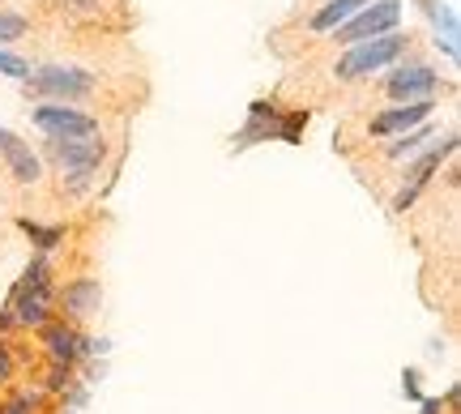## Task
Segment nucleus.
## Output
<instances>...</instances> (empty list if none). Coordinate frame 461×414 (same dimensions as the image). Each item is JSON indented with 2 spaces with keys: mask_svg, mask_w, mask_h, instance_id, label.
Returning a JSON list of instances; mask_svg holds the SVG:
<instances>
[{
  "mask_svg": "<svg viewBox=\"0 0 461 414\" xmlns=\"http://www.w3.org/2000/svg\"><path fill=\"white\" fill-rule=\"evenodd\" d=\"M402 393H406L411 401L423 398V389H419V372H406V376H402Z\"/></svg>",
  "mask_w": 461,
  "mask_h": 414,
  "instance_id": "nucleus-21",
  "label": "nucleus"
},
{
  "mask_svg": "<svg viewBox=\"0 0 461 414\" xmlns=\"http://www.w3.org/2000/svg\"><path fill=\"white\" fill-rule=\"evenodd\" d=\"M402 22V0H376V4H363L359 14L338 26V43H363V39H376L389 34Z\"/></svg>",
  "mask_w": 461,
  "mask_h": 414,
  "instance_id": "nucleus-6",
  "label": "nucleus"
},
{
  "mask_svg": "<svg viewBox=\"0 0 461 414\" xmlns=\"http://www.w3.org/2000/svg\"><path fill=\"white\" fill-rule=\"evenodd\" d=\"M436 86H440V73L431 65H402L389 73L384 90H389V99H397V103H419V99H431Z\"/></svg>",
  "mask_w": 461,
  "mask_h": 414,
  "instance_id": "nucleus-8",
  "label": "nucleus"
},
{
  "mask_svg": "<svg viewBox=\"0 0 461 414\" xmlns=\"http://www.w3.org/2000/svg\"><path fill=\"white\" fill-rule=\"evenodd\" d=\"M419 410H423V414H445V401H436V398H419Z\"/></svg>",
  "mask_w": 461,
  "mask_h": 414,
  "instance_id": "nucleus-23",
  "label": "nucleus"
},
{
  "mask_svg": "<svg viewBox=\"0 0 461 414\" xmlns=\"http://www.w3.org/2000/svg\"><path fill=\"white\" fill-rule=\"evenodd\" d=\"M14 381V355H9V346L0 342V384Z\"/></svg>",
  "mask_w": 461,
  "mask_h": 414,
  "instance_id": "nucleus-22",
  "label": "nucleus"
},
{
  "mask_svg": "<svg viewBox=\"0 0 461 414\" xmlns=\"http://www.w3.org/2000/svg\"><path fill=\"white\" fill-rule=\"evenodd\" d=\"M99 303H103V286L95 278H77V282H68L65 286V312L68 316L99 312Z\"/></svg>",
  "mask_w": 461,
  "mask_h": 414,
  "instance_id": "nucleus-13",
  "label": "nucleus"
},
{
  "mask_svg": "<svg viewBox=\"0 0 461 414\" xmlns=\"http://www.w3.org/2000/svg\"><path fill=\"white\" fill-rule=\"evenodd\" d=\"M56 171H60V188L68 193H86L90 180L99 176L103 158H107V146H103L99 137H86V141H48L43 146Z\"/></svg>",
  "mask_w": 461,
  "mask_h": 414,
  "instance_id": "nucleus-2",
  "label": "nucleus"
},
{
  "mask_svg": "<svg viewBox=\"0 0 461 414\" xmlns=\"http://www.w3.org/2000/svg\"><path fill=\"white\" fill-rule=\"evenodd\" d=\"M9 320L17 325H48L51 320V261L48 256H34L22 282L14 286V295H9Z\"/></svg>",
  "mask_w": 461,
  "mask_h": 414,
  "instance_id": "nucleus-1",
  "label": "nucleus"
},
{
  "mask_svg": "<svg viewBox=\"0 0 461 414\" xmlns=\"http://www.w3.org/2000/svg\"><path fill=\"white\" fill-rule=\"evenodd\" d=\"M22 34H26V17L9 14V9L0 4V43H14V39H22Z\"/></svg>",
  "mask_w": 461,
  "mask_h": 414,
  "instance_id": "nucleus-17",
  "label": "nucleus"
},
{
  "mask_svg": "<svg viewBox=\"0 0 461 414\" xmlns=\"http://www.w3.org/2000/svg\"><path fill=\"white\" fill-rule=\"evenodd\" d=\"M363 4H372V0H325L321 9L312 14V31H338L342 22H350V17L359 14Z\"/></svg>",
  "mask_w": 461,
  "mask_h": 414,
  "instance_id": "nucleus-14",
  "label": "nucleus"
},
{
  "mask_svg": "<svg viewBox=\"0 0 461 414\" xmlns=\"http://www.w3.org/2000/svg\"><path fill=\"white\" fill-rule=\"evenodd\" d=\"M39 338H43V346H48V359L51 364H68L77 359V333L60 325V320H48V325H39Z\"/></svg>",
  "mask_w": 461,
  "mask_h": 414,
  "instance_id": "nucleus-12",
  "label": "nucleus"
},
{
  "mask_svg": "<svg viewBox=\"0 0 461 414\" xmlns=\"http://www.w3.org/2000/svg\"><path fill=\"white\" fill-rule=\"evenodd\" d=\"M431 107H436L431 99H419V103H402V107H389V112L372 116V137H402V133H411V129H419V124H428Z\"/></svg>",
  "mask_w": 461,
  "mask_h": 414,
  "instance_id": "nucleus-9",
  "label": "nucleus"
},
{
  "mask_svg": "<svg viewBox=\"0 0 461 414\" xmlns=\"http://www.w3.org/2000/svg\"><path fill=\"white\" fill-rule=\"evenodd\" d=\"M60 9L73 17H95L99 14V0H60Z\"/></svg>",
  "mask_w": 461,
  "mask_h": 414,
  "instance_id": "nucleus-20",
  "label": "nucleus"
},
{
  "mask_svg": "<svg viewBox=\"0 0 461 414\" xmlns=\"http://www.w3.org/2000/svg\"><path fill=\"white\" fill-rule=\"evenodd\" d=\"M5 325H9V312H0V329H5Z\"/></svg>",
  "mask_w": 461,
  "mask_h": 414,
  "instance_id": "nucleus-24",
  "label": "nucleus"
},
{
  "mask_svg": "<svg viewBox=\"0 0 461 414\" xmlns=\"http://www.w3.org/2000/svg\"><path fill=\"white\" fill-rule=\"evenodd\" d=\"M448 154H457V137H445V141H440L436 149H428V154H423L419 163L406 166V188H402V193L393 197V210H397V214H402V210H411L414 197H419V193L428 188L431 171H440V163H445Z\"/></svg>",
  "mask_w": 461,
  "mask_h": 414,
  "instance_id": "nucleus-7",
  "label": "nucleus"
},
{
  "mask_svg": "<svg viewBox=\"0 0 461 414\" xmlns=\"http://www.w3.org/2000/svg\"><path fill=\"white\" fill-rule=\"evenodd\" d=\"M423 141H431V129H428V124H419V129H411V133H402V141L389 149V158H406V154H419V149H423Z\"/></svg>",
  "mask_w": 461,
  "mask_h": 414,
  "instance_id": "nucleus-16",
  "label": "nucleus"
},
{
  "mask_svg": "<svg viewBox=\"0 0 461 414\" xmlns=\"http://www.w3.org/2000/svg\"><path fill=\"white\" fill-rule=\"evenodd\" d=\"M26 94L34 99H48V103H77L86 94H95V73L86 68H65V65H48V68H31L26 77Z\"/></svg>",
  "mask_w": 461,
  "mask_h": 414,
  "instance_id": "nucleus-4",
  "label": "nucleus"
},
{
  "mask_svg": "<svg viewBox=\"0 0 461 414\" xmlns=\"http://www.w3.org/2000/svg\"><path fill=\"white\" fill-rule=\"evenodd\" d=\"M0 73H5V77H17V82H26V77H31V65H26L22 56H14V51H0Z\"/></svg>",
  "mask_w": 461,
  "mask_h": 414,
  "instance_id": "nucleus-18",
  "label": "nucleus"
},
{
  "mask_svg": "<svg viewBox=\"0 0 461 414\" xmlns=\"http://www.w3.org/2000/svg\"><path fill=\"white\" fill-rule=\"evenodd\" d=\"M34 410H39V393H17V398L0 406V414H34Z\"/></svg>",
  "mask_w": 461,
  "mask_h": 414,
  "instance_id": "nucleus-19",
  "label": "nucleus"
},
{
  "mask_svg": "<svg viewBox=\"0 0 461 414\" xmlns=\"http://www.w3.org/2000/svg\"><path fill=\"white\" fill-rule=\"evenodd\" d=\"M0 158H5V166H9V176H14L17 184H34L39 176H43V166H39V154H34L26 141L17 133H9L5 124H0Z\"/></svg>",
  "mask_w": 461,
  "mask_h": 414,
  "instance_id": "nucleus-10",
  "label": "nucleus"
},
{
  "mask_svg": "<svg viewBox=\"0 0 461 414\" xmlns=\"http://www.w3.org/2000/svg\"><path fill=\"white\" fill-rule=\"evenodd\" d=\"M17 227L31 235V244L39 252H51L65 244V227H48V222H34V218H17Z\"/></svg>",
  "mask_w": 461,
  "mask_h": 414,
  "instance_id": "nucleus-15",
  "label": "nucleus"
},
{
  "mask_svg": "<svg viewBox=\"0 0 461 414\" xmlns=\"http://www.w3.org/2000/svg\"><path fill=\"white\" fill-rule=\"evenodd\" d=\"M402 51H406V34H376V39L350 43V51L333 65V73H338V82H359V77H372L380 68H389Z\"/></svg>",
  "mask_w": 461,
  "mask_h": 414,
  "instance_id": "nucleus-3",
  "label": "nucleus"
},
{
  "mask_svg": "<svg viewBox=\"0 0 461 414\" xmlns=\"http://www.w3.org/2000/svg\"><path fill=\"white\" fill-rule=\"evenodd\" d=\"M252 116H248V124L235 133V149H248V146H257V141H278V129H282V116H278V107L274 103H252L248 107Z\"/></svg>",
  "mask_w": 461,
  "mask_h": 414,
  "instance_id": "nucleus-11",
  "label": "nucleus"
},
{
  "mask_svg": "<svg viewBox=\"0 0 461 414\" xmlns=\"http://www.w3.org/2000/svg\"><path fill=\"white\" fill-rule=\"evenodd\" d=\"M34 129L48 133V141H86V137H99V120L68 107V103H43L34 107Z\"/></svg>",
  "mask_w": 461,
  "mask_h": 414,
  "instance_id": "nucleus-5",
  "label": "nucleus"
}]
</instances>
